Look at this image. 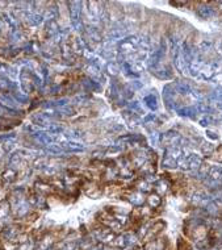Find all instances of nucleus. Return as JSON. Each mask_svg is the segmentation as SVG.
Returning a JSON list of instances; mask_svg holds the SVG:
<instances>
[{"instance_id":"obj_1","label":"nucleus","mask_w":222,"mask_h":250,"mask_svg":"<svg viewBox=\"0 0 222 250\" xmlns=\"http://www.w3.org/2000/svg\"><path fill=\"white\" fill-rule=\"evenodd\" d=\"M199 14L201 17H209V16L213 14V11H212L210 7H201L199 9Z\"/></svg>"},{"instance_id":"obj_2","label":"nucleus","mask_w":222,"mask_h":250,"mask_svg":"<svg viewBox=\"0 0 222 250\" xmlns=\"http://www.w3.org/2000/svg\"><path fill=\"white\" fill-rule=\"evenodd\" d=\"M177 90H179L181 94H187V92L189 91V87H188V84H185V83H179V84H177Z\"/></svg>"}]
</instances>
